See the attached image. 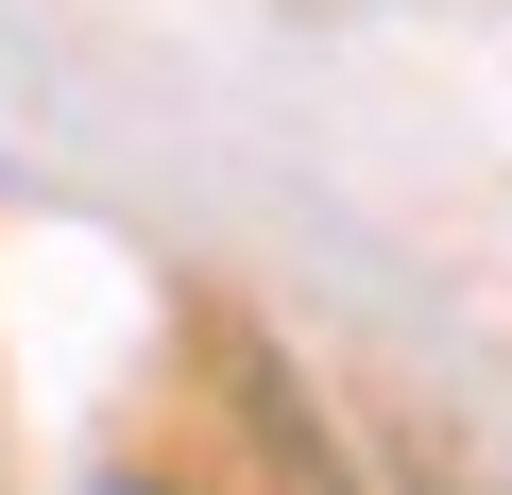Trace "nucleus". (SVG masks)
I'll use <instances>...</instances> for the list:
<instances>
[{
  "instance_id": "1",
  "label": "nucleus",
  "mask_w": 512,
  "mask_h": 495,
  "mask_svg": "<svg viewBox=\"0 0 512 495\" xmlns=\"http://www.w3.org/2000/svg\"><path fill=\"white\" fill-rule=\"evenodd\" d=\"M239 444H256V461H274V495H359V478L325 461V427L291 410V376H274V359H256V376H239Z\"/></svg>"
},
{
  "instance_id": "2",
  "label": "nucleus",
  "mask_w": 512,
  "mask_h": 495,
  "mask_svg": "<svg viewBox=\"0 0 512 495\" xmlns=\"http://www.w3.org/2000/svg\"><path fill=\"white\" fill-rule=\"evenodd\" d=\"M86 495H171V478H86Z\"/></svg>"
}]
</instances>
